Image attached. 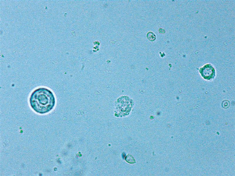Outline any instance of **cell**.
<instances>
[{"mask_svg":"<svg viewBox=\"0 0 235 176\" xmlns=\"http://www.w3.org/2000/svg\"><path fill=\"white\" fill-rule=\"evenodd\" d=\"M29 103L32 109L41 114L48 113L55 106V98L53 92L45 87H39L31 93Z\"/></svg>","mask_w":235,"mask_h":176,"instance_id":"6da1fadb","label":"cell"},{"mask_svg":"<svg viewBox=\"0 0 235 176\" xmlns=\"http://www.w3.org/2000/svg\"><path fill=\"white\" fill-rule=\"evenodd\" d=\"M133 105L132 100L129 97L123 96L119 98L116 103V109L119 112H129Z\"/></svg>","mask_w":235,"mask_h":176,"instance_id":"7a4b0ae2","label":"cell"},{"mask_svg":"<svg viewBox=\"0 0 235 176\" xmlns=\"http://www.w3.org/2000/svg\"><path fill=\"white\" fill-rule=\"evenodd\" d=\"M199 72L205 79L210 80L214 78L215 76V71L212 66L207 63L200 68Z\"/></svg>","mask_w":235,"mask_h":176,"instance_id":"3957f363","label":"cell"},{"mask_svg":"<svg viewBox=\"0 0 235 176\" xmlns=\"http://www.w3.org/2000/svg\"><path fill=\"white\" fill-rule=\"evenodd\" d=\"M147 36L148 38L151 41L154 40L156 38V36L151 32H149L148 33Z\"/></svg>","mask_w":235,"mask_h":176,"instance_id":"277c9868","label":"cell"},{"mask_svg":"<svg viewBox=\"0 0 235 176\" xmlns=\"http://www.w3.org/2000/svg\"><path fill=\"white\" fill-rule=\"evenodd\" d=\"M134 158L131 156H127L126 158V160L128 162L130 163L134 162Z\"/></svg>","mask_w":235,"mask_h":176,"instance_id":"5b68a950","label":"cell"}]
</instances>
